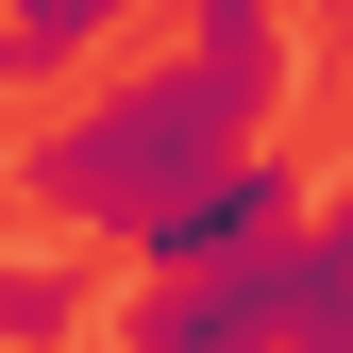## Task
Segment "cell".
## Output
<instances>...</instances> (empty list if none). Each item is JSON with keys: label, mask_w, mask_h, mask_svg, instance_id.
Here are the masks:
<instances>
[{"label": "cell", "mask_w": 353, "mask_h": 353, "mask_svg": "<svg viewBox=\"0 0 353 353\" xmlns=\"http://www.w3.org/2000/svg\"><path fill=\"white\" fill-rule=\"evenodd\" d=\"M101 68H118V0H34V17H0V101L101 84Z\"/></svg>", "instance_id": "5"}, {"label": "cell", "mask_w": 353, "mask_h": 353, "mask_svg": "<svg viewBox=\"0 0 353 353\" xmlns=\"http://www.w3.org/2000/svg\"><path fill=\"white\" fill-rule=\"evenodd\" d=\"M303 236V152L286 135H252L236 168H202L185 202L135 236V286H202V270H270V252Z\"/></svg>", "instance_id": "2"}, {"label": "cell", "mask_w": 353, "mask_h": 353, "mask_svg": "<svg viewBox=\"0 0 353 353\" xmlns=\"http://www.w3.org/2000/svg\"><path fill=\"white\" fill-rule=\"evenodd\" d=\"M286 252L270 270H202V286H135V303H101V320H118V353H286Z\"/></svg>", "instance_id": "3"}, {"label": "cell", "mask_w": 353, "mask_h": 353, "mask_svg": "<svg viewBox=\"0 0 353 353\" xmlns=\"http://www.w3.org/2000/svg\"><path fill=\"white\" fill-rule=\"evenodd\" d=\"M286 84H303V34L252 17V0H202L185 51H118L101 84H68L51 135H17V202L68 219V236H118V252H135L202 168H236V152L286 118Z\"/></svg>", "instance_id": "1"}, {"label": "cell", "mask_w": 353, "mask_h": 353, "mask_svg": "<svg viewBox=\"0 0 353 353\" xmlns=\"http://www.w3.org/2000/svg\"><path fill=\"white\" fill-rule=\"evenodd\" d=\"M68 336H101V270L51 236H0V353H68Z\"/></svg>", "instance_id": "4"}]
</instances>
